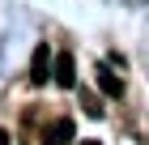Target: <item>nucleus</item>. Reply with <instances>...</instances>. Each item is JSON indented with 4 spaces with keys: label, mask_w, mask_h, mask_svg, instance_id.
<instances>
[{
    "label": "nucleus",
    "mask_w": 149,
    "mask_h": 145,
    "mask_svg": "<svg viewBox=\"0 0 149 145\" xmlns=\"http://www.w3.org/2000/svg\"><path fill=\"white\" fill-rule=\"evenodd\" d=\"M0 145H13V141H9V132H4V128H0Z\"/></svg>",
    "instance_id": "nucleus-5"
},
{
    "label": "nucleus",
    "mask_w": 149,
    "mask_h": 145,
    "mask_svg": "<svg viewBox=\"0 0 149 145\" xmlns=\"http://www.w3.org/2000/svg\"><path fill=\"white\" fill-rule=\"evenodd\" d=\"M98 85H102L107 94H111V98H119V94H124V81L115 77V73H111L107 64H98Z\"/></svg>",
    "instance_id": "nucleus-4"
},
{
    "label": "nucleus",
    "mask_w": 149,
    "mask_h": 145,
    "mask_svg": "<svg viewBox=\"0 0 149 145\" xmlns=\"http://www.w3.org/2000/svg\"><path fill=\"white\" fill-rule=\"evenodd\" d=\"M81 145H102V141H81Z\"/></svg>",
    "instance_id": "nucleus-6"
},
{
    "label": "nucleus",
    "mask_w": 149,
    "mask_h": 145,
    "mask_svg": "<svg viewBox=\"0 0 149 145\" xmlns=\"http://www.w3.org/2000/svg\"><path fill=\"white\" fill-rule=\"evenodd\" d=\"M68 137H72V120H56L43 132V145H68Z\"/></svg>",
    "instance_id": "nucleus-3"
},
{
    "label": "nucleus",
    "mask_w": 149,
    "mask_h": 145,
    "mask_svg": "<svg viewBox=\"0 0 149 145\" xmlns=\"http://www.w3.org/2000/svg\"><path fill=\"white\" fill-rule=\"evenodd\" d=\"M47 77H51V51H47V43H43V47H34V60H30V81L43 85Z\"/></svg>",
    "instance_id": "nucleus-1"
},
{
    "label": "nucleus",
    "mask_w": 149,
    "mask_h": 145,
    "mask_svg": "<svg viewBox=\"0 0 149 145\" xmlns=\"http://www.w3.org/2000/svg\"><path fill=\"white\" fill-rule=\"evenodd\" d=\"M51 77H56L60 85H72V81H77V68H72V56H68V51L51 60Z\"/></svg>",
    "instance_id": "nucleus-2"
}]
</instances>
